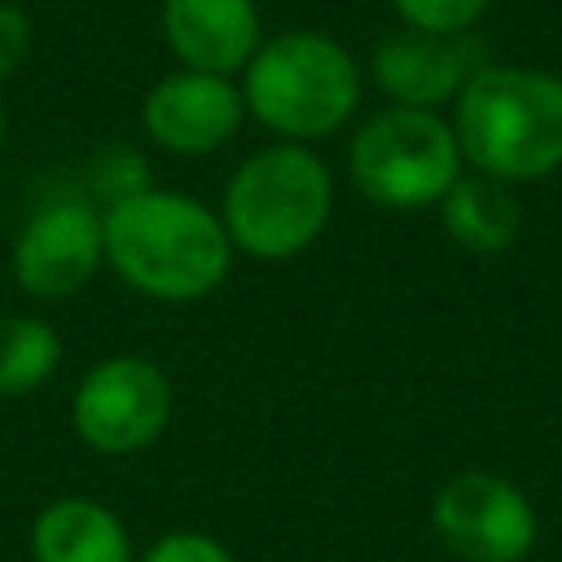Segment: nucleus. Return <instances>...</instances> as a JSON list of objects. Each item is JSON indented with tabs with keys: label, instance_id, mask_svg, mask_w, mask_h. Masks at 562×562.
<instances>
[{
	"label": "nucleus",
	"instance_id": "nucleus-1",
	"mask_svg": "<svg viewBox=\"0 0 562 562\" xmlns=\"http://www.w3.org/2000/svg\"><path fill=\"white\" fill-rule=\"evenodd\" d=\"M233 241L202 198L180 189H145L105 211V263L114 277L158 303H193L224 285Z\"/></svg>",
	"mask_w": 562,
	"mask_h": 562
},
{
	"label": "nucleus",
	"instance_id": "nucleus-2",
	"mask_svg": "<svg viewBox=\"0 0 562 562\" xmlns=\"http://www.w3.org/2000/svg\"><path fill=\"white\" fill-rule=\"evenodd\" d=\"M448 123L465 167L509 189L562 171V75L544 66L483 61Z\"/></svg>",
	"mask_w": 562,
	"mask_h": 562
},
{
	"label": "nucleus",
	"instance_id": "nucleus-3",
	"mask_svg": "<svg viewBox=\"0 0 562 562\" xmlns=\"http://www.w3.org/2000/svg\"><path fill=\"white\" fill-rule=\"evenodd\" d=\"M246 119L268 127L277 140H325L342 132L364 101V66L356 53L312 26L263 35L259 53L241 70Z\"/></svg>",
	"mask_w": 562,
	"mask_h": 562
},
{
	"label": "nucleus",
	"instance_id": "nucleus-4",
	"mask_svg": "<svg viewBox=\"0 0 562 562\" xmlns=\"http://www.w3.org/2000/svg\"><path fill=\"white\" fill-rule=\"evenodd\" d=\"M334 215V171L299 140L250 149L220 198V220L233 250L259 263H285L312 250Z\"/></svg>",
	"mask_w": 562,
	"mask_h": 562
},
{
	"label": "nucleus",
	"instance_id": "nucleus-5",
	"mask_svg": "<svg viewBox=\"0 0 562 562\" xmlns=\"http://www.w3.org/2000/svg\"><path fill=\"white\" fill-rule=\"evenodd\" d=\"M347 171L360 198L382 211H426L461 180L465 158L443 110L382 105L347 140Z\"/></svg>",
	"mask_w": 562,
	"mask_h": 562
},
{
	"label": "nucleus",
	"instance_id": "nucleus-6",
	"mask_svg": "<svg viewBox=\"0 0 562 562\" xmlns=\"http://www.w3.org/2000/svg\"><path fill=\"white\" fill-rule=\"evenodd\" d=\"M176 413L171 378L145 356L97 360L70 400L75 435L101 457H132L149 448Z\"/></svg>",
	"mask_w": 562,
	"mask_h": 562
},
{
	"label": "nucleus",
	"instance_id": "nucleus-7",
	"mask_svg": "<svg viewBox=\"0 0 562 562\" xmlns=\"http://www.w3.org/2000/svg\"><path fill=\"white\" fill-rule=\"evenodd\" d=\"M430 527L457 562H522L540 536L531 496L492 470L452 474L430 501Z\"/></svg>",
	"mask_w": 562,
	"mask_h": 562
},
{
	"label": "nucleus",
	"instance_id": "nucleus-8",
	"mask_svg": "<svg viewBox=\"0 0 562 562\" xmlns=\"http://www.w3.org/2000/svg\"><path fill=\"white\" fill-rule=\"evenodd\" d=\"M105 263V215L79 193H57L26 215L13 237V281L22 294L57 303L79 294Z\"/></svg>",
	"mask_w": 562,
	"mask_h": 562
},
{
	"label": "nucleus",
	"instance_id": "nucleus-9",
	"mask_svg": "<svg viewBox=\"0 0 562 562\" xmlns=\"http://www.w3.org/2000/svg\"><path fill=\"white\" fill-rule=\"evenodd\" d=\"M241 123H246V97L241 83L228 75L176 66L140 101V127L149 145L176 158H202L224 149L241 132Z\"/></svg>",
	"mask_w": 562,
	"mask_h": 562
},
{
	"label": "nucleus",
	"instance_id": "nucleus-10",
	"mask_svg": "<svg viewBox=\"0 0 562 562\" xmlns=\"http://www.w3.org/2000/svg\"><path fill=\"white\" fill-rule=\"evenodd\" d=\"M483 44L474 31L443 35V31H417L395 26L386 31L369 53V79L386 97V105H413V110H443L461 97L470 75L483 66Z\"/></svg>",
	"mask_w": 562,
	"mask_h": 562
},
{
	"label": "nucleus",
	"instance_id": "nucleus-11",
	"mask_svg": "<svg viewBox=\"0 0 562 562\" xmlns=\"http://www.w3.org/2000/svg\"><path fill=\"white\" fill-rule=\"evenodd\" d=\"M158 35L176 66L237 79L263 44L259 0H162Z\"/></svg>",
	"mask_w": 562,
	"mask_h": 562
},
{
	"label": "nucleus",
	"instance_id": "nucleus-12",
	"mask_svg": "<svg viewBox=\"0 0 562 562\" xmlns=\"http://www.w3.org/2000/svg\"><path fill=\"white\" fill-rule=\"evenodd\" d=\"M31 562H136L123 518L92 496H57L31 522Z\"/></svg>",
	"mask_w": 562,
	"mask_h": 562
},
{
	"label": "nucleus",
	"instance_id": "nucleus-13",
	"mask_svg": "<svg viewBox=\"0 0 562 562\" xmlns=\"http://www.w3.org/2000/svg\"><path fill=\"white\" fill-rule=\"evenodd\" d=\"M439 224L470 255H505L522 233V206L509 184L461 171V180L439 202Z\"/></svg>",
	"mask_w": 562,
	"mask_h": 562
},
{
	"label": "nucleus",
	"instance_id": "nucleus-14",
	"mask_svg": "<svg viewBox=\"0 0 562 562\" xmlns=\"http://www.w3.org/2000/svg\"><path fill=\"white\" fill-rule=\"evenodd\" d=\"M61 364V338L40 316H0V400L40 391Z\"/></svg>",
	"mask_w": 562,
	"mask_h": 562
},
{
	"label": "nucleus",
	"instance_id": "nucleus-15",
	"mask_svg": "<svg viewBox=\"0 0 562 562\" xmlns=\"http://www.w3.org/2000/svg\"><path fill=\"white\" fill-rule=\"evenodd\" d=\"M145 189H154V184H149V162H145V154H140L136 145L110 140V145H101V149L88 158V167H83V198H88L92 206H101V215H105L110 206H119V202L145 193Z\"/></svg>",
	"mask_w": 562,
	"mask_h": 562
},
{
	"label": "nucleus",
	"instance_id": "nucleus-16",
	"mask_svg": "<svg viewBox=\"0 0 562 562\" xmlns=\"http://www.w3.org/2000/svg\"><path fill=\"white\" fill-rule=\"evenodd\" d=\"M496 0H391L400 26L417 31H443V35H465L474 31Z\"/></svg>",
	"mask_w": 562,
	"mask_h": 562
},
{
	"label": "nucleus",
	"instance_id": "nucleus-17",
	"mask_svg": "<svg viewBox=\"0 0 562 562\" xmlns=\"http://www.w3.org/2000/svg\"><path fill=\"white\" fill-rule=\"evenodd\" d=\"M35 48V22L22 4L0 0V83L13 79Z\"/></svg>",
	"mask_w": 562,
	"mask_h": 562
},
{
	"label": "nucleus",
	"instance_id": "nucleus-18",
	"mask_svg": "<svg viewBox=\"0 0 562 562\" xmlns=\"http://www.w3.org/2000/svg\"><path fill=\"white\" fill-rule=\"evenodd\" d=\"M140 562H237V558L206 531H171V536L154 540L140 553Z\"/></svg>",
	"mask_w": 562,
	"mask_h": 562
},
{
	"label": "nucleus",
	"instance_id": "nucleus-19",
	"mask_svg": "<svg viewBox=\"0 0 562 562\" xmlns=\"http://www.w3.org/2000/svg\"><path fill=\"white\" fill-rule=\"evenodd\" d=\"M4 136H9V114H4V101H0V149H4Z\"/></svg>",
	"mask_w": 562,
	"mask_h": 562
},
{
	"label": "nucleus",
	"instance_id": "nucleus-20",
	"mask_svg": "<svg viewBox=\"0 0 562 562\" xmlns=\"http://www.w3.org/2000/svg\"><path fill=\"white\" fill-rule=\"evenodd\" d=\"M13 4H22V0H13Z\"/></svg>",
	"mask_w": 562,
	"mask_h": 562
}]
</instances>
